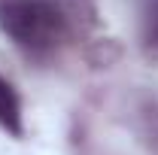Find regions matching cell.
Wrapping results in <instances>:
<instances>
[{
    "instance_id": "obj_1",
    "label": "cell",
    "mask_w": 158,
    "mask_h": 155,
    "mask_svg": "<svg viewBox=\"0 0 158 155\" xmlns=\"http://www.w3.org/2000/svg\"><path fill=\"white\" fill-rule=\"evenodd\" d=\"M94 24L91 0H0V31L21 52L46 58Z\"/></svg>"
},
{
    "instance_id": "obj_3",
    "label": "cell",
    "mask_w": 158,
    "mask_h": 155,
    "mask_svg": "<svg viewBox=\"0 0 158 155\" xmlns=\"http://www.w3.org/2000/svg\"><path fill=\"white\" fill-rule=\"evenodd\" d=\"M140 31L143 46L158 52V0H140Z\"/></svg>"
},
{
    "instance_id": "obj_2",
    "label": "cell",
    "mask_w": 158,
    "mask_h": 155,
    "mask_svg": "<svg viewBox=\"0 0 158 155\" xmlns=\"http://www.w3.org/2000/svg\"><path fill=\"white\" fill-rule=\"evenodd\" d=\"M0 128L9 131L12 137H21V134H24L19 91L12 88V82H9L6 76H0Z\"/></svg>"
}]
</instances>
